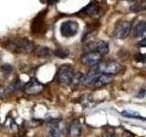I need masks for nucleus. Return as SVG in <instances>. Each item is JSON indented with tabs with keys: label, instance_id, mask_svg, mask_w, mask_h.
Returning <instances> with one entry per match:
<instances>
[{
	"label": "nucleus",
	"instance_id": "f257e3e1",
	"mask_svg": "<svg viewBox=\"0 0 146 137\" xmlns=\"http://www.w3.org/2000/svg\"><path fill=\"white\" fill-rule=\"evenodd\" d=\"M6 48L16 53H29L34 49V44L27 39H16L7 42Z\"/></svg>",
	"mask_w": 146,
	"mask_h": 137
},
{
	"label": "nucleus",
	"instance_id": "bb28decb",
	"mask_svg": "<svg viewBox=\"0 0 146 137\" xmlns=\"http://www.w3.org/2000/svg\"><path fill=\"white\" fill-rule=\"evenodd\" d=\"M139 45L141 46V47H144L145 46V39H143V40H141V43H139Z\"/></svg>",
	"mask_w": 146,
	"mask_h": 137
},
{
	"label": "nucleus",
	"instance_id": "b1692460",
	"mask_svg": "<svg viewBox=\"0 0 146 137\" xmlns=\"http://www.w3.org/2000/svg\"><path fill=\"white\" fill-rule=\"evenodd\" d=\"M138 93H139V94L137 95V97H139V98H143L144 96H145V90H144V89L141 90Z\"/></svg>",
	"mask_w": 146,
	"mask_h": 137
},
{
	"label": "nucleus",
	"instance_id": "2eb2a0df",
	"mask_svg": "<svg viewBox=\"0 0 146 137\" xmlns=\"http://www.w3.org/2000/svg\"><path fill=\"white\" fill-rule=\"evenodd\" d=\"M53 54L59 59H66L70 55V50L67 49H57L53 52Z\"/></svg>",
	"mask_w": 146,
	"mask_h": 137
},
{
	"label": "nucleus",
	"instance_id": "423d86ee",
	"mask_svg": "<svg viewBox=\"0 0 146 137\" xmlns=\"http://www.w3.org/2000/svg\"><path fill=\"white\" fill-rule=\"evenodd\" d=\"M131 29V25L129 21H122L119 23L117 25L115 31H114V35L118 39H125L129 36Z\"/></svg>",
	"mask_w": 146,
	"mask_h": 137
},
{
	"label": "nucleus",
	"instance_id": "aec40b11",
	"mask_svg": "<svg viewBox=\"0 0 146 137\" xmlns=\"http://www.w3.org/2000/svg\"><path fill=\"white\" fill-rule=\"evenodd\" d=\"M21 87V84L19 83V81H14L13 83L10 85V89L11 90H17L18 89H20Z\"/></svg>",
	"mask_w": 146,
	"mask_h": 137
},
{
	"label": "nucleus",
	"instance_id": "4468645a",
	"mask_svg": "<svg viewBox=\"0 0 146 137\" xmlns=\"http://www.w3.org/2000/svg\"><path fill=\"white\" fill-rule=\"evenodd\" d=\"M145 34V23L144 21H141L137 24L133 29V36L136 38L143 37Z\"/></svg>",
	"mask_w": 146,
	"mask_h": 137
},
{
	"label": "nucleus",
	"instance_id": "f3484780",
	"mask_svg": "<svg viewBox=\"0 0 146 137\" xmlns=\"http://www.w3.org/2000/svg\"><path fill=\"white\" fill-rule=\"evenodd\" d=\"M121 114L125 117H129V118H140V119H143L140 115V113L136 112H131V111H123Z\"/></svg>",
	"mask_w": 146,
	"mask_h": 137
},
{
	"label": "nucleus",
	"instance_id": "cd10ccee",
	"mask_svg": "<svg viewBox=\"0 0 146 137\" xmlns=\"http://www.w3.org/2000/svg\"><path fill=\"white\" fill-rule=\"evenodd\" d=\"M0 59H1V53H0Z\"/></svg>",
	"mask_w": 146,
	"mask_h": 137
},
{
	"label": "nucleus",
	"instance_id": "6ab92c4d",
	"mask_svg": "<svg viewBox=\"0 0 146 137\" xmlns=\"http://www.w3.org/2000/svg\"><path fill=\"white\" fill-rule=\"evenodd\" d=\"M82 80V75L80 74V73H77V74H74V76H73V79L70 82V84L72 86H77L78 84L80 83V80Z\"/></svg>",
	"mask_w": 146,
	"mask_h": 137
},
{
	"label": "nucleus",
	"instance_id": "a211bd4d",
	"mask_svg": "<svg viewBox=\"0 0 146 137\" xmlns=\"http://www.w3.org/2000/svg\"><path fill=\"white\" fill-rule=\"evenodd\" d=\"M1 70L5 75H9L13 71V67L10 64H4L1 66Z\"/></svg>",
	"mask_w": 146,
	"mask_h": 137
},
{
	"label": "nucleus",
	"instance_id": "1a4fd4ad",
	"mask_svg": "<svg viewBox=\"0 0 146 137\" xmlns=\"http://www.w3.org/2000/svg\"><path fill=\"white\" fill-rule=\"evenodd\" d=\"M68 137H80L81 134V122L79 119H74L68 126Z\"/></svg>",
	"mask_w": 146,
	"mask_h": 137
},
{
	"label": "nucleus",
	"instance_id": "4be33fe9",
	"mask_svg": "<svg viewBox=\"0 0 146 137\" xmlns=\"http://www.w3.org/2000/svg\"><path fill=\"white\" fill-rule=\"evenodd\" d=\"M5 94H6V90H5V88L2 86V85H0V99H2Z\"/></svg>",
	"mask_w": 146,
	"mask_h": 137
},
{
	"label": "nucleus",
	"instance_id": "6e6552de",
	"mask_svg": "<svg viewBox=\"0 0 146 137\" xmlns=\"http://www.w3.org/2000/svg\"><path fill=\"white\" fill-rule=\"evenodd\" d=\"M44 86L40 83L36 79L32 78L29 82L25 85V91L27 94H38L42 91Z\"/></svg>",
	"mask_w": 146,
	"mask_h": 137
},
{
	"label": "nucleus",
	"instance_id": "7ed1b4c3",
	"mask_svg": "<svg viewBox=\"0 0 146 137\" xmlns=\"http://www.w3.org/2000/svg\"><path fill=\"white\" fill-rule=\"evenodd\" d=\"M74 76V70L70 65H62L59 67L57 72L56 79L61 84H70Z\"/></svg>",
	"mask_w": 146,
	"mask_h": 137
},
{
	"label": "nucleus",
	"instance_id": "393cba45",
	"mask_svg": "<svg viewBox=\"0 0 146 137\" xmlns=\"http://www.w3.org/2000/svg\"><path fill=\"white\" fill-rule=\"evenodd\" d=\"M102 137H117V136L114 134H112V132H107V134L102 135Z\"/></svg>",
	"mask_w": 146,
	"mask_h": 137
},
{
	"label": "nucleus",
	"instance_id": "5701e85b",
	"mask_svg": "<svg viewBox=\"0 0 146 137\" xmlns=\"http://www.w3.org/2000/svg\"><path fill=\"white\" fill-rule=\"evenodd\" d=\"M122 137H134V135L130 132L124 131V132H123V134H122Z\"/></svg>",
	"mask_w": 146,
	"mask_h": 137
},
{
	"label": "nucleus",
	"instance_id": "ddd939ff",
	"mask_svg": "<svg viewBox=\"0 0 146 137\" xmlns=\"http://www.w3.org/2000/svg\"><path fill=\"white\" fill-rule=\"evenodd\" d=\"M36 53L39 58H49L52 55L51 49L48 47H44V46H40L36 49Z\"/></svg>",
	"mask_w": 146,
	"mask_h": 137
},
{
	"label": "nucleus",
	"instance_id": "39448f33",
	"mask_svg": "<svg viewBox=\"0 0 146 137\" xmlns=\"http://www.w3.org/2000/svg\"><path fill=\"white\" fill-rule=\"evenodd\" d=\"M100 59H102V56L96 51H89L80 57V61L82 64L89 67L96 66L100 62Z\"/></svg>",
	"mask_w": 146,
	"mask_h": 137
},
{
	"label": "nucleus",
	"instance_id": "a878e982",
	"mask_svg": "<svg viewBox=\"0 0 146 137\" xmlns=\"http://www.w3.org/2000/svg\"><path fill=\"white\" fill-rule=\"evenodd\" d=\"M46 1L48 2V5H54V4H56L58 2V0H46Z\"/></svg>",
	"mask_w": 146,
	"mask_h": 137
},
{
	"label": "nucleus",
	"instance_id": "9d476101",
	"mask_svg": "<svg viewBox=\"0 0 146 137\" xmlns=\"http://www.w3.org/2000/svg\"><path fill=\"white\" fill-rule=\"evenodd\" d=\"M92 51H96L99 53L100 56H104L109 52V45L106 41L99 40L98 42H95L92 46Z\"/></svg>",
	"mask_w": 146,
	"mask_h": 137
},
{
	"label": "nucleus",
	"instance_id": "f03ea898",
	"mask_svg": "<svg viewBox=\"0 0 146 137\" xmlns=\"http://www.w3.org/2000/svg\"><path fill=\"white\" fill-rule=\"evenodd\" d=\"M94 68L100 73L107 75H113L117 74L121 70V66L120 63L116 61H103L102 63L97 64L94 66Z\"/></svg>",
	"mask_w": 146,
	"mask_h": 137
},
{
	"label": "nucleus",
	"instance_id": "dca6fc26",
	"mask_svg": "<svg viewBox=\"0 0 146 137\" xmlns=\"http://www.w3.org/2000/svg\"><path fill=\"white\" fill-rule=\"evenodd\" d=\"M48 137H60V132L57 125H52L49 127Z\"/></svg>",
	"mask_w": 146,
	"mask_h": 137
},
{
	"label": "nucleus",
	"instance_id": "9b49d317",
	"mask_svg": "<svg viewBox=\"0 0 146 137\" xmlns=\"http://www.w3.org/2000/svg\"><path fill=\"white\" fill-rule=\"evenodd\" d=\"M112 81V78L111 75H107V74H102V73H100L99 76L96 78V80H94L93 84L95 87H103L105 85H108L110 82Z\"/></svg>",
	"mask_w": 146,
	"mask_h": 137
},
{
	"label": "nucleus",
	"instance_id": "412c9836",
	"mask_svg": "<svg viewBox=\"0 0 146 137\" xmlns=\"http://www.w3.org/2000/svg\"><path fill=\"white\" fill-rule=\"evenodd\" d=\"M134 59H136L137 61L144 63V55H143V54H141V53H137V54H135V55H134Z\"/></svg>",
	"mask_w": 146,
	"mask_h": 137
},
{
	"label": "nucleus",
	"instance_id": "f8f14e48",
	"mask_svg": "<svg viewBox=\"0 0 146 137\" xmlns=\"http://www.w3.org/2000/svg\"><path fill=\"white\" fill-rule=\"evenodd\" d=\"M81 12H84L90 16H95V15H97V14H99L100 7L96 2H90L88 6H86L83 9H82Z\"/></svg>",
	"mask_w": 146,
	"mask_h": 137
},
{
	"label": "nucleus",
	"instance_id": "20e7f679",
	"mask_svg": "<svg viewBox=\"0 0 146 137\" xmlns=\"http://www.w3.org/2000/svg\"><path fill=\"white\" fill-rule=\"evenodd\" d=\"M79 31V24L76 21L68 20L63 22L60 26V33L63 37L70 38L75 36Z\"/></svg>",
	"mask_w": 146,
	"mask_h": 137
},
{
	"label": "nucleus",
	"instance_id": "0eeeda50",
	"mask_svg": "<svg viewBox=\"0 0 146 137\" xmlns=\"http://www.w3.org/2000/svg\"><path fill=\"white\" fill-rule=\"evenodd\" d=\"M46 11L40 12L38 16H36L33 22L31 24V31L34 34H39L44 29V17H45Z\"/></svg>",
	"mask_w": 146,
	"mask_h": 137
}]
</instances>
